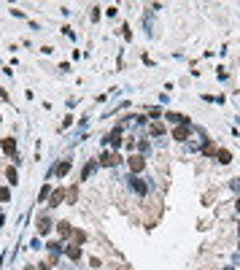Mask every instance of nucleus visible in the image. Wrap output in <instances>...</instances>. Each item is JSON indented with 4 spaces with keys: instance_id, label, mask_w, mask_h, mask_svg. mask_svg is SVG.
I'll list each match as a JSON object with an SVG mask.
<instances>
[{
    "instance_id": "obj_1",
    "label": "nucleus",
    "mask_w": 240,
    "mask_h": 270,
    "mask_svg": "<svg viewBox=\"0 0 240 270\" xmlns=\"http://www.w3.org/2000/svg\"><path fill=\"white\" fill-rule=\"evenodd\" d=\"M130 168H132V170H140V168H143V159H140V157H132V159H130Z\"/></svg>"
},
{
    "instance_id": "obj_2",
    "label": "nucleus",
    "mask_w": 240,
    "mask_h": 270,
    "mask_svg": "<svg viewBox=\"0 0 240 270\" xmlns=\"http://www.w3.org/2000/svg\"><path fill=\"white\" fill-rule=\"evenodd\" d=\"M103 159H105V165H114V162H116V154H105Z\"/></svg>"
},
{
    "instance_id": "obj_3",
    "label": "nucleus",
    "mask_w": 240,
    "mask_h": 270,
    "mask_svg": "<svg viewBox=\"0 0 240 270\" xmlns=\"http://www.w3.org/2000/svg\"><path fill=\"white\" fill-rule=\"evenodd\" d=\"M237 208H240V202H237Z\"/></svg>"
}]
</instances>
